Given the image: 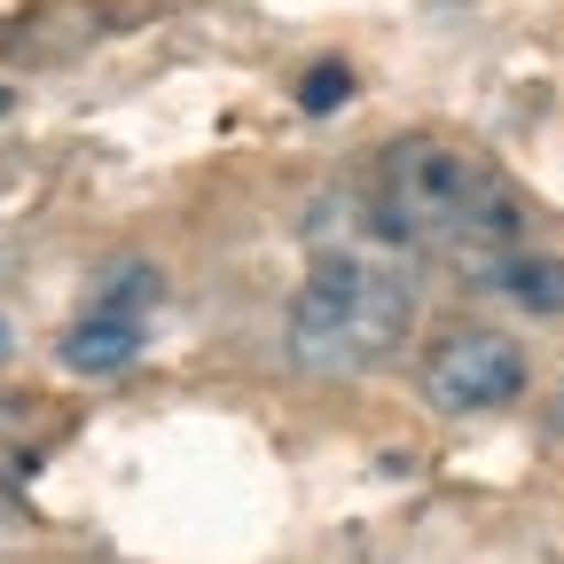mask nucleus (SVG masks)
<instances>
[{
  "label": "nucleus",
  "instance_id": "nucleus-4",
  "mask_svg": "<svg viewBox=\"0 0 564 564\" xmlns=\"http://www.w3.org/2000/svg\"><path fill=\"white\" fill-rule=\"evenodd\" d=\"M494 282H502V299L518 306V314H564V259H525V251H510L502 267H494Z\"/></svg>",
  "mask_w": 564,
  "mask_h": 564
},
{
  "label": "nucleus",
  "instance_id": "nucleus-5",
  "mask_svg": "<svg viewBox=\"0 0 564 564\" xmlns=\"http://www.w3.org/2000/svg\"><path fill=\"white\" fill-rule=\"evenodd\" d=\"M345 87H352V79H345V70H337V63H329V70H314V79H306V110H314V118H329V110H345Z\"/></svg>",
  "mask_w": 564,
  "mask_h": 564
},
{
  "label": "nucleus",
  "instance_id": "nucleus-2",
  "mask_svg": "<svg viewBox=\"0 0 564 564\" xmlns=\"http://www.w3.org/2000/svg\"><path fill=\"white\" fill-rule=\"evenodd\" d=\"M525 384H533L525 345L510 329H486V322H463V329H447L432 352H423V400L440 415H494Z\"/></svg>",
  "mask_w": 564,
  "mask_h": 564
},
{
  "label": "nucleus",
  "instance_id": "nucleus-1",
  "mask_svg": "<svg viewBox=\"0 0 564 564\" xmlns=\"http://www.w3.org/2000/svg\"><path fill=\"white\" fill-rule=\"evenodd\" d=\"M415 337V274L384 251H322L291 299V361L306 377H369Z\"/></svg>",
  "mask_w": 564,
  "mask_h": 564
},
{
  "label": "nucleus",
  "instance_id": "nucleus-3",
  "mask_svg": "<svg viewBox=\"0 0 564 564\" xmlns=\"http://www.w3.org/2000/svg\"><path fill=\"white\" fill-rule=\"evenodd\" d=\"M55 361L70 369V377H126L133 361H141V322L133 314H87V322H70L63 329V345H55Z\"/></svg>",
  "mask_w": 564,
  "mask_h": 564
},
{
  "label": "nucleus",
  "instance_id": "nucleus-6",
  "mask_svg": "<svg viewBox=\"0 0 564 564\" xmlns=\"http://www.w3.org/2000/svg\"><path fill=\"white\" fill-rule=\"evenodd\" d=\"M0 361H9V322H0Z\"/></svg>",
  "mask_w": 564,
  "mask_h": 564
}]
</instances>
